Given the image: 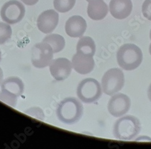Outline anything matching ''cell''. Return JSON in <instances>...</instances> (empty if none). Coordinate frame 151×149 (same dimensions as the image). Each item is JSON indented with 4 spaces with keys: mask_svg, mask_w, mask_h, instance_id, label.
Here are the masks:
<instances>
[{
    "mask_svg": "<svg viewBox=\"0 0 151 149\" xmlns=\"http://www.w3.org/2000/svg\"><path fill=\"white\" fill-rule=\"evenodd\" d=\"M83 108L79 100L75 97H67L62 100L56 108L58 120L67 125H73L82 117Z\"/></svg>",
    "mask_w": 151,
    "mask_h": 149,
    "instance_id": "6da1fadb",
    "label": "cell"
},
{
    "mask_svg": "<svg viewBox=\"0 0 151 149\" xmlns=\"http://www.w3.org/2000/svg\"><path fill=\"white\" fill-rule=\"evenodd\" d=\"M142 129L141 123L134 116H124L115 122L113 126V135L119 140L130 141L139 134Z\"/></svg>",
    "mask_w": 151,
    "mask_h": 149,
    "instance_id": "7a4b0ae2",
    "label": "cell"
},
{
    "mask_svg": "<svg viewBox=\"0 0 151 149\" xmlns=\"http://www.w3.org/2000/svg\"><path fill=\"white\" fill-rule=\"evenodd\" d=\"M117 61L123 69L133 70L142 63L143 53L141 49L134 44H124L117 53Z\"/></svg>",
    "mask_w": 151,
    "mask_h": 149,
    "instance_id": "3957f363",
    "label": "cell"
},
{
    "mask_svg": "<svg viewBox=\"0 0 151 149\" xmlns=\"http://www.w3.org/2000/svg\"><path fill=\"white\" fill-rule=\"evenodd\" d=\"M102 86L92 78L83 79L78 84L76 93L79 100L85 104L96 102L102 94Z\"/></svg>",
    "mask_w": 151,
    "mask_h": 149,
    "instance_id": "277c9868",
    "label": "cell"
},
{
    "mask_svg": "<svg viewBox=\"0 0 151 149\" xmlns=\"http://www.w3.org/2000/svg\"><path fill=\"white\" fill-rule=\"evenodd\" d=\"M124 75L120 69L112 68L106 71L102 78L101 86L103 92L112 96L120 92L124 85Z\"/></svg>",
    "mask_w": 151,
    "mask_h": 149,
    "instance_id": "5b68a950",
    "label": "cell"
},
{
    "mask_svg": "<svg viewBox=\"0 0 151 149\" xmlns=\"http://www.w3.org/2000/svg\"><path fill=\"white\" fill-rule=\"evenodd\" d=\"M54 52L48 43L42 41L36 43L31 50V61L33 66L37 69L49 66L53 60Z\"/></svg>",
    "mask_w": 151,
    "mask_h": 149,
    "instance_id": "8992f818",
    "label": "cell"
},
{
    "mask_svg": "<svg viewBox=\"0 0 151 149\" xmlns=\"http://www.w3.org/2000/svg\"><path fill=\"white\" fill-rule=\"evenodd\" d=\"M25 13L26 9L24 6L17 0H10L6 3L0 11L2 20L11 25L21 21Z\"/></svg>",
    "mask_w": 151,
    "mask_h": 149,
    "instance_id": "52a82bcc",
    "label": "cell"
},
{
    "mask_svg": "<svg viewBox=\"0 0 151 149\" xmlns=\"http://www.w3.org/2000/svg\"><path fill=\"white\" fill-rule=\"evenodd\" d=\"M131 106V99L127 95L117 93L112 95L108 104L109 114L115 117L123 116L129 111Z\"/></svg>",
    "mask_w": 151,
    "mask_h": 149,
    "instance_id": "ba28073f",
    "label": "cell"
},
{
    "mask_svg": "<svg viewBox=\"0 0 151 149\" xmlns=\"http://www.w3.org/2000/svg\"><path fill=\"white\" fill-rule=\"evenodd\" d=\"M49 66L50 72L53 78L59 81L67 79L73 69L71 61L63 57L53 60Z\"/></svg>",
    "mask_w": 151,
    "mask_h": 149,
    "instance_id": "9c48e42d",
    "label": "cell"
},
{
    "mask_svg": "<svg viewBox=\"0 0 151 149\" xmlns=\"http://www.w3.org/2000/svg\"><path fill=\"white\" fill-rule=\"evenodd\" d=\"M59 22V14L53 9L41 13L37 19L39 30L44 34H50L56 28Z\"/></svg>",
    "mask_w": 151,
    "mask_h": 149,
    "instance_id": "30bf717a",
    "label": "cell"
},
{
    "mask_svg": "<svg viewBox=\"0 0 151 149\" xmlns=\"http://www.w3.org/2000/svg\"><path fill=\"white\" fill-rule=\"evenodd\" d=\"M73 69L81 74L91 73L94 69L95 61L93 55L76 52L72 58Z\"/></svg>",
    "mask_w": 151,
    "mask_h": 149,
    "instance_id": "8fae6325",
    "label": "cell"
},
{
    "mask_svg": "<svg viewBox=\"0 0 151 149\" xmlns=\"http://www.w3.org/2000/svg\"><path fill=\"white\" fill-rule=\"evenodd\" d=\"M87 27L86 22L83 18L79 15L70 17L65 23V30L67 34L73 38L81 37Z\"/></svg>",
    "mask_w": 151,
    "mask_h": 149,
    "instance_id": "7c38bea8",
    "label": "cell"
},
{
    "mask_svg": "<svg viewBox=\"0 0 151 149\" xmlns=\"http://www.w3.org/2000/svg\"><path fill=\"white\" fill-rule=\"evenodd\" d=\"M109 11L111 15L117 19L128 18L132 10L131 0H111Z\"/></svg>",
    "mask_w": 151,
    "mask_h": 149,
    "instance_id": "4fadbf2b",
    "label": "cell"
},
{
    "mask_svg": "<svg viewBox=\"0 0 151 149\" xmlns=\"http://www.w3.org/2000/svg\"><path fill=\"white\" fill-rule=\"evenodd\" d=\"M87 13L93 20L104 19L108 13V7L104 0H91L88 2Z\"/></svg>",
    "mask_w": 151,
    "mask_h": 149,
    "instance_id": "5bb4252c",
    "label": "cell"
},
{
    "mask_svg": "<svg viewBox=\"0 0 151 149\" xmlns=\"http://www.w3.org/2000/svg\"><path fill=\"white\" fill-rule=\"evenodd\" d=\"M1 90L19 97L24 93V84L19 78L10 77L4 79L1 85Z\"/></svg>",
    "mask_w": 151,
    "mask_h": 149,
    "instance_id": "9a60e30c",
    "label": "cell"
},
{
    "mask_svg": "<svg viewBox=\"0 0 151 149\" xmlns=\"http://www.w3.org/2000/svg\"><path fill=\"white\" fill-rule=\"evenodd\" d=\"M96 49V43L94 40L89 36H82L80 37L76 45V52L93 56L95 54Z\"/></svg>",
    "mask_w": 151,
    "mask_h": 149,
    "instance_id": "2e32d148",
    "label": "cell"
},
{
    "mask_svg": "<svg viewBox=\"0 0 151 149\" xmlns=\"http://www.w3.org/2000/svg\"><path fill=\"white\" fill-rule=\"evenodd\" d=\"M42 41L51 46L55 54L62 51L65 46V39L58 34H48L43 39Z\"/></svg>",
    "mask_w": 151,
    "mask_h": 149,
    "instance_id": "e0dca14e",
    "label": "cell"
},
{
    "mask_svg": "<svg viewBox=\"0 0 151 149\" xmlns=\"http://www.w3.org/2000/svg\"><path fill=\"white\" fill-rule=\"evenodd\" d=\"M76 0H54L55 9L60 13H66L74 6Z\"/></svg>",
    "mask_w": 151,
    "mask_h": 149,
    "instance_id": "ac0fdd59",
    "label": "cell"
},
{
    "mask_svg": "<svg viewBox=\"0 0 151 149\" xmlns=\"http://www.w3.org/2000/svg\"><path fill=\"white\" fill-rule=\"evenodd\" d=\"M12 29L6 22H0V45H4L12 37Z\"/></svg>",
    "mask_w": 151,
    "mask_h": 149,
    "instance_id": "d6986e66",
    "label": "cell"
},
{
    "mask_svg": "<svg viewBox=\"0 0 151 149\" xmlns=\"http://www.w3.org/2000/svg\"><path fill=\"white\" fill-rule=\"evenodd\" d=\"M18 99V97L6 91L2 90L0 91V101L10 106L15 107L17 105Z\"/></svg>",
    "mask_w": 151,
    "mask_h": 149,
    "instance_id": "ffe728a7",
    "label": "cell"
},
{
    "mask_svg": "<svg viewBox=\"0 0 151 149\" xmlns=\"http://www.w3.org/2000/svg\"><path fill=\"white\" fill-rule=\"evenodd\" d=\"M26 114L36 119L40 120H44L45 118V115L42 109L39 107H32L29 108L24 112Z\"/></svg>",
    "mask_w": 151,
    "mask_h": 149,
    "instance_id": "44dd1931",
    "label": "cell"
},
{
    "mask_svg": "<svg viewBox=\"0 0 151 149\" xmlns=\"http://www.w3.org/2000/svg\"><path fill=\"white\" fill-rule=\"evenodd\" d=\"M143 16L151 21V0H145L142 6Z\"/></svg>",
    "mask_w": 151,
    "mask_h": 149,
    "instance_id": "7402d4cb",
    "label": "cell"
},
{
    "mask_svg": "<svg viewBox=\"0 0 151 149\" xmlns=\"http://www.w3.org/2000/svg\"><path fill=\"white\" fill-rule=\"evenodd\" d=\"M21 1L27 6H33L38 2L39 0H21Z\"/></svg>",
    "mask_w": 151,
    "mask_h": 149,
    "instance_id": "603a6c76",
    "label": "cell"
},
{
    "mask_svg": "<svg viewBox=\"0 0 151 149\" xmlns=\"http://www.w3.org/2000/svg\"><path fill=\"white\" fill-rule=\"evenodd\" d=\"M4 81V73L3 69L0 67V85H1Z\"/></svg>",
    "mask_w": 151,
    "mask_h": 149,
    "instance_id": "cb8c5ba5",
    "label": "cell"
},
{
    "mask_svg": "<svg viewBox=\"0 0 151 149\" xmlns=\"http://www.w3.org/2000/svg\"><path fill=\"white\" fill-rule=\"evenodd\" d=\"M147 96H148V98L150 100V101L151 102V83L149 85L148 89H147Z\"/></svg>",
    "mask_w": 151,
    "mask_h": 149,
    "instance_id": "d4e9b609",
    "label": "cell"
},
{
    "mask_svg": "<svg viewBox=\"0 0 151 149\" xmlns=\"http://www.w3.org/2000/svg\"><path fill=\"white\" fill-rule=\"evenodd\" d=\"M149 53H150V55H151V43H150V45H149Z\"/></svg>",
    "mask_w": 151,
    "mask_h": 149,
    "instance_id": "484cf974",
    "label": "cell"
},
{
    "mask_svg": "<svg viewBox=\"0 0 151 149\" xmlns=\"http://www.w3.org/2000/svg\"><path fill=\"white\" fill-rule=\"evenodd\" d=\"M1 60V50H0V61Z\"/></svg>",
    "mask_w": 151,
    "mask_h": 149,
    "instance_id": "4316f807",
    "label": "cell"
},
{
    "mask_svg": "<svg viewBox=\"0 0 151 149\" xmlns=\"http://www.w3.org/2000/svg\"><path fill=\"white\" fill-rule=\"evenodd\" d=\"M150 39L151 40V30H150Z\"/></svg>",
    "mask_w": 151,
    "mask_h": 149,
    "instance_id": "83f0119b",
    "label": "cell"
},
{
    "mask_svg": "<svg viewBox=\"0 0 151 149\" xmlns=\"http://www.w3.org/2000/svg\"><path fill=\"white\" fill-rule=\"evenodd\" d=\"M86 1H88V2H89V1H91V0H86Z\"/></svg>",
    "mask_w": 151,
    "mask_h": 149,
    "instance_id": "f1b7e54d",
    "label": "cell"
}]
</instances>
